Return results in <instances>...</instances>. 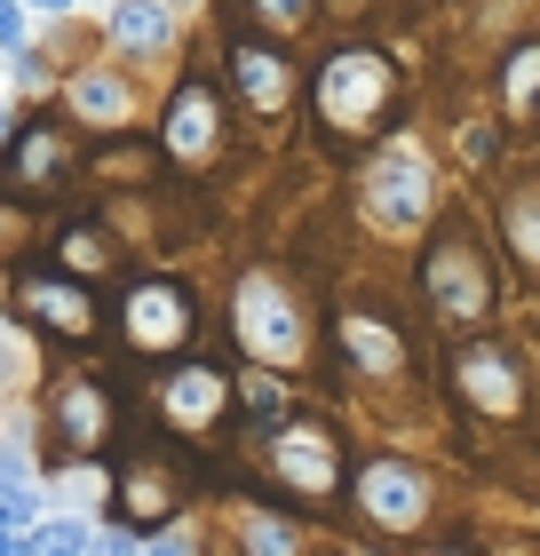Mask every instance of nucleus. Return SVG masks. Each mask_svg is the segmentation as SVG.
<instances>
[{
    "label": "nucleus",
    "instance_id": "obj_11",
    "mask_svg": "<svg viewBox=\"0 0 540 556\" xmlns=\"http://www.w3.org/2000/svg\"><path fill=\"white\" fill-rule=\"evenodd\" d=\"M271 469H278V485H287V493L326 501L334 485H342V438H334L318 414H294V421L271 429Z\"/></svg>",
    "mask_w": 540,
    "mask_h": 556
},
{
    "label": "nucleus",
    "instance_id": "obj_26",
    "mask_svg": "<svg viewBox=\"0 0 540 556\" xmlns=\"http://www.w3.org/2000/svg\"><path fill=\"white\" fill-rule=\"evenodd\" d=\"M247 406H254V429H278V421H287V406H278V382H271V366L263 374H247Z\"/></svg>",
    "mask_w": 540,
    "mask_h": 556
},
{
    "label": "nucleus",
    "instance_id": "obj_3",
    "mask_svg": "<svg viewBox=\"0 0 540 556\" xmlns=\"http://www.w3.org/2000/svg\"><path fill=\"white\" fill-rule=\"evenodd\" d=\"M9 311L24 334L56 342V350H88L104 334V302H96V278L64 270L56 255L48 263H9Z\"/></svg>",
    "mask_w": 540,
    "mask_h": 556
},
{
    "label": "nucleus",
    "instance_id": "obj_34",
    "mask_svg": "<svg viewBox=\"0 0 540 556\" xmlns=\"http://www.w3.org/2000/svg\"><path fill=\"white\" fill-rule=\"evenodd\" d=\"M88 556H96V548H88Z\"/></svg>",
    "mask_w": 540,
    "mask_h": 556
},
{
    "label": "nucleus",
    "instance_id": "obj_22",
    "mask_svg": "<svg viewBox=\"0 0 540 556\" xmlns=\"http://www.w3.org/2000/svg\"><path fill=\"white\" fill-rule=\"evenodd\" d=\"M239 556H302V541H294V525L287 517H271V509H239Z\"/></svg>",
    "mask_w": 540,
    "mask_h": 556
},
{
    "label": "nucleus",
    "instance_id": "obj_25",
    "mask_svg": "<svg viewBox=\"0 0 540 556\" xmlns=\"http://www.w3.org/2000/svg\"><path fill=\"white\" fill-rule=\"evenodd\" d=\"M247 16L263 24V33H278V40H287V33H302V24L318 16V0H247Z\"/></svg>",
    "mask_w": 540,
    "mask_h": 556
},
{
    "label": "nucleus",
    "instance_id": "obj_10",
    "mask_svg": "<svg viewBox=\"0 0 540 556\" xmlns=\"http://www.w3.org/2000/svg\"><path fill=\"white\" fill-rule=\"evenodd\" d=\"M223 72H230V96H239L254 119H278L294 104V56L278 48V33H230Z\"/></svg>",
    "mask_w": 540,
    "mask_h": 556
},
{
    "label": "nucleus",
    "instance_id": "obj_31",
    "mask_svg": "<svg viewBox=\"0 0 540 556\" xmlns=\"http://www.w3.org/2000/svg\"><path fill=\"white\" fill-rule=\"evenodd\" d=\"M24 9H48V16H64V9H72V0H24Z\"/></svg>",
    "mask_w": 540,
    "mask_h": 556
},
{
    "label": "nucleus",
    "instance_id": "obj_2",
    "mask_svg": "<svg viewBox=\"0 0 540 556\" xmlns=\"http://www.w3.org/2000/svg\"><path fill=\"white\" fill-rule=\"evenodd\" d=\"M223 311H230V342H239L254 366L294 374L302 358H311V311H302V294L278 270H239Z\"/></svg>",
    "mask_w": 540,
    "mask_h": 556
},
{
    "label": "nucleus",
    "instance_id": "obj_17",
    "mask_svg": "<svg viewBox=\"0 0 540 556\" xmlns=\"http://www.w3.org/2000/svg\"><path fill=\"white\" fill-rule=\"evenodd\" d=\"M112 509H120V525H136V533H160V525L175 517L167 469H160V462H127V469L112 477Z\"/></svg>",
    "mask_w": 540,
    "mask_h": 556
},
{
    "label": "nucleus",
    "instance_id": "obj_32",
    "mask_svg": "<svg viewBox=\"0 0 540 556\" xmlns=\"http://www.w3.org/2000/svg\"><path fill=\"white\" fill-rule=\"evenodd\" d=\"M9 136H16V112H9V104H0V143H9Z\"/></svg>",
    "mask_w": 540,
    "mask_h": 556
},
{
    "label": "nucleus",
    "instance_id": "obj_4",
    "mask_svg": "<svg viewBox=\"0 0 540 556\" xmlns=\"http://www.w3.org/2000/svg\"><path fill=\"white\" fill-rule=\"evenodd\" d=\"M112 334L127 358H143V366H167V358H184L191 334H199V302L184 278H167V270H143V278H127L120 302H112Z\"/></svg>",
    "mask_w": 540,
    "mask_h": 556
},
{
    "label": "nucleus",
    "instance_id": "obj_1",
    "mask_svg": "<svg viewBox=\"0 0 540 556\" xmlns=\"http://www.w3.org/2000/svg\"><path fill=\"white\" fill-rule=\"evenodd\" d=\"M311 112H318V128L334 143H366L381 136L398 119V72L381 48L366 40H350V48H334V56L318 64V80H311Z\"/></svg>",
    "mask_w": 540,
    "mask_h": 556
},
{
    "label": "nucleus",
    "instance_id": "obj_15",
    "mask_svg": "<svg viewBox=\"0 0 540 556\" xmlns=\"http://www.w3.org/2000/svg\"><path fill=\"white\" fill-rule=\"evenodd\" d=\"M453 382H461V397H469L477 414H493V421L525 414V366H517L508 342H461L453 350Z\"/></svg>",
    "mask_w": 540,
    "mask_h": 556
},
{
    "label": "nucleus",
    "instance_id": "obj_9",
    "mask_svg": "<svg viewBox=\"0 0 540 556\" xmlns=\"http://www.w3.org/2000/svg\"><path fill=\"white\" fill-rule=\"evenodd\" d=\"M48 445L64 462H96L112 445V390L104 374H56L48 382Z\"/></svg>",
    "mask_w": 540,
    "mask_h": 556
},
{
    "label": "nucleus",
    "instance_id": "obj_27",
    "mask_svg": "<svg viewBox=\"0 0 540 556\" xmlns=\"http://www.w3.org/2000/svg\"><path fill=\"white\" fill-rule=\"evenodd\" d=\"M24 239H33V215H24V199H16V191H0V263L24 255Z\"/></svg>",
    "mask_w": 540,
    "mask_h": 556
},
{
    "label": "nucleus",
    "instance_id": "obj_6",
    "mask_svg": "<svg viewBox=\"0 0 540 556\" xmlns=\"http://www.w3.org/2000/svg\"><path fill=\"white\" fill-rule=\"evenodd\" d=\"M366 223L381 239H414L422 223L437 215V167L422 160L414 143H390V151H374L366 160Z\"/></svg>",
    "mask_w": 540,
    "mask_h": 556
},
{
    "label": "nucleus",
    "instance_id": "obj_29",
    "mask_svg": "<svg viewBox=\"0 0 540 556\" xmlns=\"http://www.w3.org/2000/svg\"><path fill=\"white\" fill-rule=\"evenodd\" d=\"M96 556H143V533L136 525H112V533H96Z\"/></svg>",
    "mask_w": 540,
    "mask_h": 556
},
{
    "label": "nucleus",
    "instance_id": "obj_8",
    "mask_svg": "<svg viewBox=\"0 0 540 556\" xmlns=\"http://www.w3.org/2000/svg\"><path fill=\"white\" fill-rule=\"evenodd\" d=\"M223 136H230L223 88H215V80H175L167 112H160V151H167V167L208 175V167L223 160Z\"/></svg>",
    "mask_w": 540,
    "mask_h": 556
},
{
    "label": "nucleus",
    "instance_id": "obj_16",
    "mask_svg": "<svg viewBox=\"0 0 540 556\" xmlns=\"http://www.w3.org/2000/svg\"><path fill=\"white\" fill-rule=\"evenodd\" d=\"M104 40L120 64H160V56H175V9L167 0H120Z\"/></svg>",
    "mask_w": 540,
    "mask_h": 556
},
{
    "label": "nucleus",
    "instance_id": "obj_23",
    "mask_svg": "<svg viewBox=\"0 0 540 556\" xmlns=\"http://www.w3.org/2000/svg\"><path fill=\"white\" fill-rule=\"evenodd\" d=\"M501 96H508V112L540 104V40H532V48H517V56H508V72H501Z\"/></svg>",
    "mask_w": 540,
    "mask_h": 556
},
{
    "label": "nucleus",
    "instance_id": "obj_12",
    "mask_svg": "<svg viewBox=\"0 0 540 556\" xmlns=\"http://www.w3.org/2000/svg\"><path fill=\"white\" fill-rule=\"evenodd\" d=\"M350 493L374 533H422L429 525V469H414V462H366L350 477Z\"/></svg>",
    "mask_w": 540,
    "mask_h": 556
},
{
    "label": "nucleus",
    "instance_id": "obj_14",
    "mask_svg": "<svg viewBox=\"0 0 540 556\" xmlns=\"http://www.w3.org/2000/svg\"><path fill=\"white\" fill-rule=\"evenodd\" d=\"M230 414V374L208 358H167L160 374V421L184 429V438H208V429Z\"/></svg>",
    "mask_w": 540,
    "mask_h": 556
},
{
    "label": "nucleus",
    "instance_id": "obj_13",
    "mask_svg": "<svg viewBox=\"0 0 540 556\" xmlns=\"http://www.w3.org/2000/svg\"><path fill=\"white\" fill-rule=\"evenodd\" d=\"M56 112L72 119V128L127 136L143 104H136V80H127L120 64H80V72H64V88H56Z\"/></svg>",
    "mask_w": 540,
    "mask_h": 556
},
{
    "label": "nucleus",
    "instance_id": "obj_28",
    "mask_svg": "<svg viewBox=\"0 0 540 556\" xmlns=\"http://www.w3.org/2000/svg\"><path fill=\"white\" fill-rule=\"evenodd\" d=\"M0 48H33V24H24V0H0Z\"/></svg>",
    "mask_w": 540,
    "mask_h": 556
},
{
    "label": "nucleus",
    "instance_id": "obj_5",
    "mask_svg": "<svg viewBox=\"0 0 540 556\" xmlns=\"http://www.w3.org/2000/svg\"><path fill=\"white\" fill-rule=\"evenodd\" d=\"M422 302L437 326H485L493 318V255L477 247V231H437L429 255H422Z\"/></svg>",
    "mask_w": 540,
    "mask_h": 556
},
{
    "label": "nucleus",
    "instance_id": "obj_21",
    "mask_svg": "<svg viewBox=\"0 0 540 556\" xmlns=\"http://www.w3.org/2000/svg\"><path fill=\"white\" fill-rule=\"evenodd\" d=\"M88 548H96L88 517H33L24 525V556H88Z\"/></svg>",
    "mask_w": 540,
    "mask_h": 556
},
{
    "label": "nucleus",
    "instance_id": "obj_24",
    "mask_svg": "<svg viewBox=\"0 0 540 556\" xmlns=\"http://www.w3.org/2000/svg\"><path fill=\"white\" fill-rule=\"evenodd\" d=\"M40 517V485L33 477H0V533H24Z\"/></svg>",
    "mask_w": 540,
    "mask_h": 556
},
{
    "label": "nucleus",
    "instance_id": "obj_30",
    "mask_svg": "<svg viewBox=\"0 0 540 556\" xmlns=\"http://www.w3.org/2000/svg\"><path fill=\"white\" fill-rule=\"evenodd\" d=\"M143 556H199L184 533H160V541H143Z\"/></svg>",
    "mask_w": 540,
    "mask_h": 556
},
{
    "label": "nucleus",
    "instance_id": "obj_20",
    "mask_svg": "<svg viewBox=\"0 0 540 556\" xmlns=\"http://www.w3.org/2000/svg\"><path fill=\"white\" fill-rule=\"evenodd\" d=\"M48 255H56L64 270H80V278H104L112 270V239L96 231V215H80V223H64V231L48 239Z\"/></svg>",
    "mask_w": 540,
    "mask_h": 556
},
{
    "label": "nucleus",
    "instance_id": "obj_18",
    "mask_svg": "<svg viewBox=\"0 0 540 556\" xmlns=\"http://www.w3.org/2000/svg\"><path fill=\"white\" fill-rule=\"evenodd\" d=\"M501 247L525 263V278L540 287V184H517L501 199Z\"/></svg>",
    "mask_w": 540,
    "mask_h": 556
},
{
    "label": "nucleus",
    "instance_id": "obj_7",
    "mask_svg": "<svg viewBox=\"0 0 540 556\" xmlns=\"http://www.w3.org/2000/svg\"><path fill=\"white\" fill-rule=\"evenodd\" d=\"M80 175V151H72V119L64 112H33L16 119V136L0 143V191L16 199H48Z\"/></svg>",
    "mask_w": 540,
    "mask_h": 556
},
{
    "label": "nucleus",
    "instance_id": "obj_33",
    "mask_svg": "<svg viewBox=\"0 0 540 556\" xmlns=\"http://www.w3.org/2000/svg\"><path fill=\"white\" fill-rule=\"evenodd\" d=\"M437 556H461V548H437Z\"/></svg>",
    "mask_w": 540,
    "mask_h": 556
},
{
    "label": "nucleus",
    "instance_id": "obj_19",
    "mask_svg": "<svg viewBox=\"0 0 540 556\" xmlns=\"http://www.w3.org/2000/svg\"><path fill=\"white\" fill-rule=\"evenodd\" d=\"M342 350H350V366H357V374H374V382H381V374H398V366H405L398 334H390L381 318H366V311H350V318H342Z\"/></svg>",
    "mask_w": 540,
    "mask_h": 556
}]
</instances>
